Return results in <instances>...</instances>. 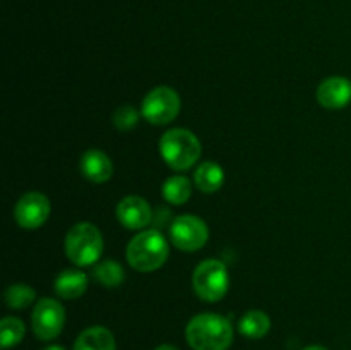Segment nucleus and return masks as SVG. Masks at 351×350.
Returning <instances> with one entry per match:
<instances>
[{"label":"nucleus","mask_w":351,"mask_h":350,"mask_svg":"<svg viewBox=\"0 0 351 350\" xmlns=\"http://www.w3.org/2000/svg\"><path fill=\"white\" fill-rule=\"evenodd\" d=\"M43 350H65V349L62 345H48V347H45Z\"/></svg>","instance_id":"obj_24"},{"label":"nucleus","mask_w":351,"mask_h":350,"mask_svg":"<svg viewBox=\"0 0 351 350\" xmlns=\"http://www.w3.org/2000/svg\"><path fill=\"white\" fill-rule=\"evenodd\" d=\"M50 211V201L47 196L41 192H27L17 201L14 208V218L23 229L34 230L47 222Z\"/></svg>","instance_id":"obj_9"},{"label":"nucleus","mask_w":351,"mask_h":350,"mask_svg":"<svg viewBox=\"0 0 351 350\" xmlns=\"http://www.w3.org/2000/svg\"><path fill=\"white\" fill-rule=\"evenodd\" d=\"M26 333V326L21 319L14 318V316H7L0 323V345L3 350H9L12 347L19 345Z\"/></svg>","instance_id":"obj_19"},{"label":"nucleus","mask_w":351,"mask_h":350,"mask_svg":"<svg viewBox=\"0 0 351 350\" xmlns=\"http://www.w3.org/2000/svg\"><path fill=\"white\" fill-rule=\"evenodd\" d=\"M3 299L10 309H24L36 299V292L26 283H14L7 288Z\"/></svg>","instance_id":"obj_20"},{"label":"nucleus","mask_w":351,"mask_h":350,"mask_svg":"<svg viewBox=\"0 0 351 350\" xmlns=\"http://www.w3.org/2000/svg\"><path fill=\"white\" fill-rule=\"evenodd\" d=\"M161 194H163L165 201L170 202V205H185L192 196V184L184 175H173V177L165 180Z\"/></svg>","instance_id":"obj_17"},{"label":"nucleus","mask_w":351,"mask_h":350,"mask_svg":"<svg viewBox=\"0 0 351 350\" xmlns=\"http://www.w3.org/2000/svg\"><path fill=\"white\" fill-rule=\"evenodd\" d=\"M167 259L168 242L158 230H144L137 233L127 246V261L141 273L160 270Z\"/></svg>","instance_id":"obj_2"},{"label":"nucleus","mask_w":351,"mask_h":350,"mask_svg":"<svg viewBox=\"0 0 351 350\" xmlns=\"http://www.w3.org/2000/svg\"><path fill=\"white\" fill-rule=\"evenodd\" d=\"M228 270L219 259H206L192 275L195 295L204 302H218L228 292Z\"/></svg>","instance_id":"obj_5"},{"label":"nucleus","mask_w":351,"mask_h":350,"mask_svg":"<svg viewBox=\"0 0 351 350\" xmlns=\"http://www.w3.org/2000/svg\"><path fill=\"white\" fill-rule=\"evenodd\" d=\"M53 288L58 297L74 301L88 290V275L79 270H64L55 278Z\"/></svg>","instance_id":"obj_13"},{"label":"nucleus","mask_w":351,"mask_h":350,"mask_svg":"<svg viewBox=\"0 0 351 350\" xmlns=\"http://www.w3.org/2000/svg\"><path fill=\"white\" fill-rule=\"evenodd\" d=\"M302 350H328V349L322 345H311V347H305V349H302Z\"/></svg>","instance_id":"obj_23"},{"label":"nucleus","mask_w":351,"mask_h":350,"mask_svg":"<svg viewBox=\"0 0 351 350\" xmlns=\"http://www.w3.org/2000/svg\"><path fill=\"white\" fill-rule=\"evenodd\" d=\"M117 218L125 229L141 230L153 220L149 202L139 196H127L117 206Z\"/></svg>","instance_id":"obj_10"},{"label":"nucleus","mask_w":351,"mask_h":350,"mask_svg":"<svg viewBox=\"0 0 351 350\" xmlns=\"http://www.w3.org/2000/svg\"><path fill=\"white\" fill-rule=\"evenodd\" d=\"M317 102L328 110H341L351 102V82L346 78H328L317 89Z\"/></svg>","instance_id":"obj_11"},{"label":"nucleus","mask_w":351,"mask_h":350,"mask_svg":"<svg viewBox=\"0 0 351 350\" xmlns=\"http://www.w3.org/2000/svg\"><path fill=\"white\" fill-rule=\"evenodd\" d=\"M180 96L168 86H158L146 95L143 102V117L154 126H165L177 119L180 113Z\"/></svg>","instance_id":"obj_6"},{"label":"nucleus","mask_w":351,"mask_h":350,"mask_svg":"<svg viewBox=\"0 0 351 350\" xmlns=\"http://www.w3.org/2000/svg\"><path fill=\"white\" fill-rule=\"evenodd\" d=\"M185 338L194 350H228L233 343V328L223 316L204 312L189 321Z\"/></svg>","instance_id":"obj_1"},{"label":"nucleus","mask_w":351,"mask_h":350,"mask_svg":"<svg viewBox=\"0 0 351 350\" xmlns=\"http://www.w3.org/2000/svg\"><path fill=\"white\" fill-rule=\"evenodd\" d=\"M101 254V232L93 223H77L65 235V256L77 266H91Z\"/></svg>","instance_id":"obj_4"},{"label":"nucleus","mask_w":351,"mask_h":350,"mask_svg":"<svg viewBox=\"0 0 351 350\" xmlns=\"http://www.w3.org/2000/svg\"><path fill=\"white\" fill-rule=\"evenodd\" d=\"M160 153L165 163L173 170H189L201 158V141L187 129H171L161 136Z\"/></svg>","instance_id":"obj_3"},{"label":"nucleus","mask_w":351,"mask_h":350,"mask_svg":"<svg viewBox=\"0 0 351 350\" xmlns=\"http://www.w3.org/2000/svg\"><path fill=\"white\" fill-rule=\"evenodd\" d=\"M72 350H117V342L108 328L91 326L75 338Z\"/></svg>","instance_id":"obj_14"},{"label":"nucleus","mask_w":351,"mask_h":350,"mask_svg":"<svg viewBox=\"0 0 351 350\" xmlns=\"http://www.w3.org/2000/svg\"><path fill=\"white\" fill-rule=\"evenodd\" d=\"M93 278H95L98 283H101L106 288H115L120 287L125 280V273H123V268L120 266L117 261L106 259L101 263L96 264L93 268Z\"/></svg>","instance_id":"obj_18"},{"label":"nucleus","mask_w":351,"mask_h":350,"mask_svg":"<svg viewBox=\"0 0 351 350\" xmlns=\"http://www.w3.org/2000/svg\"><path fill=\"white\" fill-rule=\"evenodd\" d=\"M139 122V112L132 105H122L113 112V126L119 130H132Z\"/></svg>","instance_id":"obj_21"},{"label":"nucleus","mask_w":351,"mask_h":350,"mask_svg":"<svg viewBox=\"0 0 351 350\" xmlns=\"http://www.w3.org/2000/svg\"><path fill=\"white\" fill-rule=\"evenodd\" d=\"M223 182H225V172L215 161H204L202 165H199L194 174L195 187L206 194L219 191Z\"/></svg>","instance_id":"obj_15"},{"label":"nucleus","mask_w":351,"mask_h":350,"mask_svg":"<svg viewBox=\"0 0 351 350\" xmlns=\"http://www.w3.org/2000/svg\"><path fill=\"white\" fill-rule=\"evenodd\" d=\"M81 174L95 184H103L113 175L112 160L99 150H88L79 161Z\"/></svg>","instance_id":"obj_12"},{"label":"nucleus","mask_w":351,"mask_h":350,"mask_svg":"<svg viewBox=\"0 0 351 350\" xmlns=\"http://www.w3.org/2000/svg\"><path fill=\"white\" fill-rule=\"evenodd\" d=\"M154 350H178V349L175 345H168V343H165V345L156 347V349H154Z\"/></svg>","instance_id":"obj_22"},{"label":"nucleus","mask_w":351,"mask_h":350,"mask_svg":"<svg viewBox=\"0 0 351 350\" xmlns=\"http://www.w3.org/2000/svg\"><path fill=\"white\" fill-rule=\"evenodd\" d=\"M65 325V309L58 301L51 297H43L38 301L31 316V326L38 340L50 342L57 338Z\"/></svg>","instance_id":"obj_7"},{"label":"nucleus","mask_w":351,"mask_h":350,"mask_svg":"<svg viewBox=\"0 0 351 350\" xmlns=\"http://www.w3.org/2000/svg\"><path fill=\"white\" fill-rule=\"evenodd\" d=\"M171 242L184 253H194L204 247L209 239L208 225L195 215H180L170 226Z\"/></svg>","instance_id":"obj_8"},{"label":"nucleus","mask_w":351,"mask_h":350,"mask_svg":"<svg viewBox=\"0 0 351 350\" xmlns=\"http://www.w3.org/2000/svg\"><path fill=\"white\" fill-rule=\"evenodd\" d=\"M271 329V319L264 311H249L242 316L239 323V331L243 336L259 340L266 336Z\"/></svg>","instance_id":"obj_16"}]
</instances>
